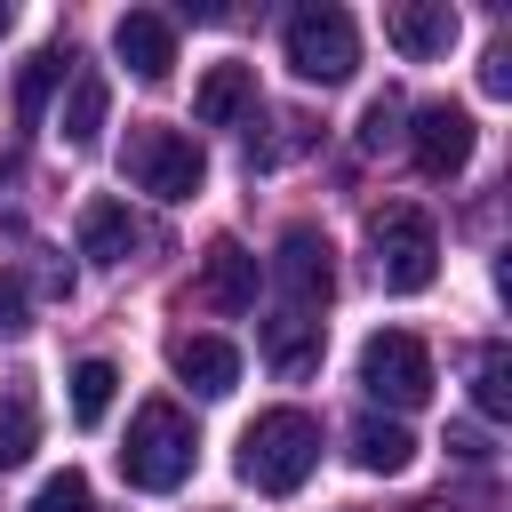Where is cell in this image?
Returning a JSON list of instances; mask_svg holds the SVG:
<instances>
[{
	"mask_svg": "<svg viewBox=\"0 0 512 512\" xmlns=\"http://www.w3.org/2000/svg\"><path fill=\"white\" fill-rule=\"evenodd\" d=\"M120 176L152 200H192L208 184V152L184 136V128H128L120 144Z\"/></svg>",
	"mask_w": 512,
	"mask_h": 512,
	"instance_id": "cell-3",
	"label": "cell"
},
{
	"mask_svg": "<svg viewBox=\"0 0 512 512\" xmlns=\"http://www.w3.org/2000/svg\"><path fill=\"white\" fill-rule=\"evenodd\" d=\"M192 304L200 312H256V248L248 240H208L200 256V280H192Z\"/></svg>",
	"mask_w": 512,
	"mask_h": 512,
	"instance_id": "cell-9",
	"label": "cell"
},
{
	"mask_svg": "<svg viewBox=\"0 0 512 512\" xmlns=\"http://www.w3.org/2000/svg\"><path fill=\"white\" fill-rule=\"evenodd\" d=\"M272 280H280V312L296 320H320L328 296H336V248L320 224H288L280 248H272Z\"/></svg>",
	"mask_w": 512,
	"mask_h": 512,
	"instance_id": "cell-7",
	"label": "cell"
},
{
	"mask_svg": "<svg viewBox=\"0 0 512 512\" xmlns=\"http://www.w3.org/2000/svg\"><path fill=\"white\" fill-rule=\"evenodd\" d=\"M384 40L408 64H432V56L456 48V8L448 0H400V8H384Z\"/></svg>",
	"mask_w": 512,
	"mask_h": 512,
	"instance_id": "cell-11",
	"label": "cell"
},
{
	"mask_svg": "<svg viewBox=\"0 0 512 512\" xmlns=\"http://www.w3.org/2000/svg\"><path fill=\"white\" fill-rule=\"evenodd\" d=\"M168 368H176L200 400H224V392L240 384V344H224V336H176Z\"/></svg>",
	"mask_w": 512,
	"mask_h": 512,
	"instance_id": "cell-13",
	"label": "cell"
},
{
	"mask_svg": "<svg viewBox=\"0 0 512 512\" xmlns=\"http://www.w3.org/2000/svg\"><path fill=\"white\" fill-rule=\"evenodd\" d=\"M192 456H200V432L176 400H144L128 416V448H120V480L144 488V496H168L192 480Z\"/></svg>",
	"mask_w": 512,
	"mask_h": 512,
	"instance_id": "cell-2",
	"label": "cell"
},
{
	"mask_svg": "<svg viewBox=\"0 0 512 512\" xmlns=\"http://www.w3.org/2000/svg\"><path fill=\"white\" fill-rule=\"evenodd\" d=\"M400 144L416 152V168H424V176H464V168H472L480 128H472V112H464V104H448V96H440V104H424V112H416V128H408Z\"/></svg>",
	"mask_w": 512,
	"mask_h": 512,
	"instance_id": "cell-8",
	"label": "cell"
},
{
	"mask_svg": "<svg viewBox=\"0 0 512 512\" xmlns=\"http://www.w3.org/2000/svg\"><path fill=\"white\" fill-rule=\"evenodd\" d=\"M264 360H272L280 376H312V368H320V320L272 312V320H264Z\"/></svg>",
	"mask_w": 512,
	"mask_h": 512,
	"instance_id": "cell-16",
	"label": "cell"
},
{
	"mask_svg": "<svg viewBox=\"0 0 512 512\" xmlns=\"http://www.w3.org/2000/svg\"><path fill=\"white\" fill-rule=\"evenodd\" d=\"M448 456H464V464H488V432H480V424H448Z\"/></svg>",
	"mask_w": 512,
	"mask_h": 512,
	"instance_id": "cell-25",
	"label": "cell"
},
{
	"mask_svg": "<svg viewBox=\"0 0 512 512\" xmlns=\"http://www.w3.org/2000/svg\"><path fill=\"white\" fill-rule=\"evenodd\" d=\"M248 112H256V72H248V64H208L200 88H192V120H200V128H232V120H248Z\"/></svg>",
	"mask_w": 512,
	"mask_h": 512,
	"instance_id": "cell-14",
	"label": "cell"
},
{
	"mask_svg": "<svg viewBox=\"0 0 512 512\" xmlns=\"http://www.w3.org/2000/svg\"><path fill=\"white\" fill-rule=\"evenodd\" d=\"M24 328H32V296L16 272H0V336H24Z\"/></svg>",
	"mask_w": 512,
	"mask_h": 512,
	"instance_id": "cell-24",
	"label": "cell"
},
{
	"mask_svg": "<svg viewBox=\"0 0 512 512\" xmlns=\"http://www.w3.org/2000/svg\"><path fill=\"white\" fill-rule=\"evenodd\" d=\"M360 152H392L400 136H408V104H400V88H384V96H368V112H360Z\"/></svg>",
	"mask_w": 512,
	"mask_h": 512,
	"instance_id": "cell-22",
	"label": "cell"
},
{
	"mask_svg": "<svg viewBox=\"0 0 512 512\" xmlns=\"http://www.w3.org/2000/svg\"><path fill=\"white\" fill-rule=\"evenodd\" d=\"M0 32H8V0H0Z\"/></svg>",
	"mask_w": 512,
	"mask_h": 512,
	"instance_id": "cell-28",
	"label": "cell"
},
{
	"mask_svg": "<svg viewBox=\"0 0 512 512\" xmlns=\"http://www.w3.org/2000/svg\"><path fill=\"white\" fill-rule=\"evenodd\" d=\"M432 352H424V336H408V328H376L368 344H360V392L368 400H384V408H424L432 400Z\"/></svg>",
	"mask_w": 512,
	"mask_h": 512,
	"instance_id": "cell-6",
	"label": "cell"
},
{
	"mask_svg": "<svg viewBox=\"0 0 512 512\" xmlns=\"http://www.w3.org/2000/svg\"><path fill=\"white\" fill-rule=\"evenodd\" d=\"M112 392H120V368H112V360H80V368H72V424L96 432V424L112 416Z\"/></svg>",
	"mask_w": 512,
	"mask_h": 512,
	"instance_id": "cell-20",
	"label": "cell"
},
{
	"mask_svg": "<svg viewBox=\"0 0 512 512\" xmlns=\"http://www.w3.org/2000/svg\"><path fill=\"white\" fill-rule=\"evenodd\" d=\"M144 248V224L128 216V200H88L80 208V256L88 264H128Z\"/></svg>",
	"mask_w": 512,
	"mask_h": 512,
	"instance_id": "cell-15",
	"label": "cell"
},
{
	"mask_svg": "<svg viewBox=\"0 0 512 512\" xmlns=\"http://www.w3.org/2000/svg\"><path fill=\"white\" fill-rule=\"evenodd\" d=\"M472 408L480 416H512V344H480L472 352Z\"/></svg>",
	"mask_w": 512,
	"mask_h": 512,
	"instance_id": "cell-19",
	"label": "cell"
},
{
	"mask_svg": "<svg viewBox=\"0 0 512 512\" xmlns=\"http://www.w3.org/2000/svg\"><path fill=\"white\" fill-rule=\"evenodd\" d=\"M32 448H40V416H32V400H24V392H0V472H16Z\"/></svg>",
	"mask_w": 512,
	"mask_h": 512,
	"instance_id": "cell-21",
	"label": "cell"
},
{
	"mask_svg": "<svg viewBox=\"0 0 512 512\" xmlns=\"http://www.w3.org/2000/svg\"><path fill=\"white\" fill-rule=\"evenodd\" d=\"M112 56H120L144 88H160V80L176 72V24H168L160 8H128V16L112 24Z\"/></svg>",
	"mask_w": 512,
	"mask_h": 512,
	"instance_id": "cell-10",
	"label": "cell"
},
{
	"mask_svg": "<svg viewBox=\"0 0 512 512\" xmlns=\"http://www.w3.org/2000/svg\"><path fill=\"white\" fill-rule=\"evenodd\" d=\"M320 464V416L304 408H264L248 432H240V480L256 496H296Z\"/></svg>",
	"mask_w": 512,
	"mask_h": 512,
	"instance_id": "cell-1",
	"label": "cell"
},
{
	"mask_svg": "<svg viewBox=\"0 0 512 512\" xmlns=\"http://www.w3.org/2000/svg\"><path fill=\"white\" fill-rule=\"evenodd\" d=\"M24 512H96V504H88V480L64 464V472H48V480H40V496H32Z\"/></svg>",
	"mask_w": 512,
	"mask_h": 512,
	"instance_id": "cell-23",
	"label": "cell"
},
{
	"mask_svg": "<svg viewBox=\"0 0 512 512\" xmlns=\"http://www.w3.org/2000/svg\"><path fill=\"white\" fill-rule=\"evenodd\" d=\"M104 112H112V80H104L96 64H72V80H64V112H56V136H64L72 152H88V144L104 136Z\"/></svg>",
	"mask_w": 512,
	"mask_h": 512,
	"instance_id": "cell-12",
	"label": "cell"
},
{
	"mask_svg": "<svg viewBox=\"0 0 512 512\" xmlns=\"http://www.w3.org/2000/svg\"><path fill=\"white\" fill-rule=\"evenodd\" d=\"M352 456H360V472L392 480V472H408V464H416V440H408V424H392V416H368V424L352 432Z\"/></svg>",
	"mask_w": 512,
	"mask_h": 512,
	"instance_id": "cell-17",
	"label": "cell"
},
{
	"mask_svg": "<svg viewBox=\"0 0 512 512\" xmlns=\"http://www.w3.org/2000/svg\"><path fill=\"white\" fill-rule=\"evenodd\" d=\"M480 88H488V96H512V48H488V64H480Z\"/></svg>",
	"mask_w": 512,
	"mask_h": 512,
	"instance_id": "cell-26",
	"label": "cell"
},
{
	"mask_svg": "<svg viewBox=\"0 0 512 512\" xmlns=\"http://www.w3.org/2000/svg\"><path fill=\"white\" fill-rule=\"evenodd\" d=\"M416 512H456V504H416Z\"/></svg>",
	"mask_w": 512,
	"mask_h": 512,
	"instance_id": "cell-27",
	"label": "cell"
},
{
	"mask_svg": "<svg viewBox=\"0 0 512 512\" xmlns=\"http://www.w3.org/2000/svg\"><path fill=\"white\" fill-rule=\"evenodd\" d=\"M368 256H376V280H384L392 296H416V288H432V272H440V232H432L424 208H384V216L368 224Z\"/></svg>",
	"mask_w": 512,
	"mask_h": 512,
	"instance_id": "cell-5",
	"label": "cell"
},
{
	"mask_svg": "<svg viewBox=\"0 0 512 512\" xmlns=\"http://www.w3.org/2000/svg\"><path fill=\"white\" fill-rule=\"evenodd\" d=\"M280 48H288V72L312 80V88H336V80H352V64H360L352 16H344V8H320V0L280 24Z\"/></svg>",
	"mask_w": 512,
	"mask_h": 512,
	"instance_id": "cell-4",
	"label": "cell"
},
{
	"mask_svg": "<svg viewBox=\"0 0 512 512\" xmlns=\"http://www.w3.org/2000/svg\"><path fill=\"white\" fill-rule=\"evenodd\" d=\"M56 80H72V48H40V56H24V72H16V120H24V128L40 120V104H48Z\"/></svg>",
	"mask_w": 512,
	"mask_h": 512,
	"instance_id": "cell-18",
	"label": "cell"
}]
</instances>
